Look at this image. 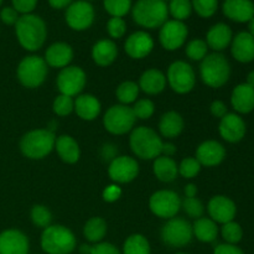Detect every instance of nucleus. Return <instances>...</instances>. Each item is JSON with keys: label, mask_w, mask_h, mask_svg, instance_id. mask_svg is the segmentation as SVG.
I'll return each mask as SVG.
<instances>
[{"label": "nucleus", "mask_w": 254, "mask_h": 254, "mask_svg": "<svg viewBox=\"0 0 254 254\" xmlns=\"http://www.w3.org/2000/svg\"><path fill=\"white\" fill-rule=\"evenodd\" d=\"M40 245L46 254H71L76 250L77 240L66 226L51 225L42 231Z\"/></svg>", "instance_id": "5"}, {"label": "nucleus", "mask_w": 254, "mask_h": 254, "mask_svg": "<svg viewBox=\"0 0 254 254\" xmlns=\"http://www.w3.org/2000/svg\"><path fill=\"white\" fill-rule=\"evenodd\" d=\"M52 111L59 117H67L74 111V99L72 97L59 94L54 99L52 103Z\"/></svg>", "instance_id": "43"}, {"label": "nucleus", "mask_w": 254, "mask_h": 254, "mask_svg": "<svg viewBox=\"0 0 254 254\" xmlns=\"http://www.w3.org/2000/svg\"><path fill=\"white\" fill-rule=\"evenodd\" d=\"M149 208L156 217L170 220L181 210V198L175 191L159 190L149 198Z\"/></svg>", "instance_id": "11"}, {"label": "nucleus", "mask_w": 254, "mask_h": 254, "mask_svg": "<svg viewBox=\"0 0 254 254\" xmlns=\"http://www.w3.org/2000/svg\"><path fill=\"white\" fill-rule=\"evenodd\" d=\"M108 226L104 218L102 217H92L84 223L83 236L89 243H99L106 237Z\"/></svg>", "instance_id": "33"}, {"label": "nucleus", "mask_w": 254, "mask_h": 254, "mask_svg": "<svg viewBox=\"0 0 254 254\" xmlns=\"http://www.w3.org/2000/svg\"><path fill=\"white\" fill-rule=\"evenodd\" d=\"M160 236L161 241L170 248H183L192 240V225L185 218L173 217L166 220Z\"/></svg>", "instance_id": "9"}, {"label": "nucleus", "mask_w": 254, "mask_h": 254, "mask_svg": "<svg viewBox=\"0 0 254 254\" xmlns=\"http://www.w3.org/2000/svg\"><path fill=\"white\" fill-rule=\"evenodd\" d=\"M87 76L86 72L79 66H67L60 71L57 76V88L60 94L68 97H77L81 94L86 86Z\"/></svg>", "instance_id": "12"}, {"label": "nucleus", "mask_w": 254, "mask_h": 254, "mask_svg": "<svg viewBox=\"0 0 254 254\" xmlns=\"http://www.w3.org/2000/svg\"><path fill=\"white\" fill-rule=\"evenodd\" d=\"M122 196V189L119 188L117 184H112V185L107 186L103 190V200L106 202H116L117 200H119V197Z\"/></svg>", "instance_id": "50"}, {"label": "nucleus", "mask_w": 254, "mask_h": 254, "mask_svg": "<svg viewBox=\"0 0 254 254\" xmlns=\"http://www.w3.org/2000/svg\"><path fill=\"white\" fill-rule=\"evenodd\" d=\"M94 16L96 12L91 2L86 0H77L66 9L64 20L74 31H84L93 25Z\"/></svg>", "instance_id": "13"}, {"label": "nucleus", "mask_w": 254, "mask_h": 254, "mask_svg": "<svg viewBox=\"0 0 254 254\" xmlns=\"http://www.w3.org/2000/svg\"><path fill=\"white\" fill-rule=\"evenodd\" d=\"M186 56L192 61H202L208 55V46L205 40L193 39L186 45Z\"/></svg>", "instance_id": "40"}, {"label": "nucleus", "mask_w": 254, "mask_h": 254, "mask_svg": "<svg viewBox=\"0 0 254 254\" xmlns=\"http://www.w3.org/2000/svg\"><path fill=\"white\" fill-rule=\"evenodd\" d=\"M131 16L134 22L144 29H158L168 21V2L165 0H138L131 6Z\"/></svg>", "instance_id": "2"}, {"label": "nucleus", "mask_w": 254, "mask_h": 254, "mask_svg": "<svg viewBox=\"0 0 254 254\" xmlns=\"http://www.w3.org/2000/svg\"><path fill=\"white\" fill-rule=\"evenodd\" d=\"M15 34L20 46L30 52H35L44 46L47 39V26L39 15H20L15 24Z\"/></svg>", "instance_id": "1"}, {"label": "nucleus", "mask_w": 254, "mask_h": 254, "mask_svg": "<svg viewBox=\"0 0 254 254\" xmlns=\"http://www.w3.org/2000/svg\"><path fill=\"white\" fill-rule=\"evenodd\" d=\"M139 174V164L128 155L116 156L109 163L108 175L114 184H129L135 180Z\"/></svg>", "instance_id": "15"}, {"label": "nucleus", "mask_w": 254, "mask_h": 254, "mask_svg": "<svg viewBox=\"0 0 254 254\" xmlns=\"http://www.w3.org/2000/svg\"><path fill=\"white\" fill-rule=\"evenodd\" d=\"M139 86L133 81H126L118 86L116 91V96L121 104L129 106L130 103H135L139 96Z\"/></svg>", "instance_id": "35"}, {"label": "nucleus", "mask_w": 254, "mask_h": 254, "mask_svg": "<svg viewBox=\"0 0 254 254\" xmlns=\"http://www.w3.org/2000/svg\"><path fill=\"white\" fill-rule=\"evenodd\" d=\"M175 254H190V253H185V252H179V253H175Z\"/></svg>", "instance_id": "59"}, {"label": "nucleus", "mask_w": 254, "mask_h": 254, "mask_svg": "<svg viewBox=\"0 0 254 254\" xmlns=\"http://www.w3.org/2000/svg\"><path fill=\"white\" fill-rule=\"evenodd\" d=\"M247 24H248V32H250V34L254 37V17L253 19H251Z\"/></svg>", "instance_id": "58"}, {"label": "nucleus", "mask_w": 254, "mask_h": 254, "mask_svg": "<svg viewBox=\"0 0 254 254\" xmlns=\"http://www.w3.org/2000/svg\"><path fill=\"white\" fill-rule=\"evenodd\" d=\"M131 109H133L134 116H135L136 119L146 121V119H150L153 117L154 112H155V104L151 99L141 98L134 103Z\"/></svg>", "instance_id": "44"}, {"label": "nucleus", "mask_w": 254, "mask_h": 254, "mask_svg": "<svg viewBox=\"0 0 254 254\" xmlns=\"http://www.w3.org/2000/svg\"><path fill=\"white\" fill-rule=\"evenodd\" d=\"M55 150L59 154L60 159L66 164H74L81 158V148L76 139L71 135H60L55 141Z\"/></svg>", "instance_id": "29"}, {"label": "nucleus", "mask_w": 254, "mask_h": 254, "mask_svg": "<svg viewBox=\"0 0 254 254\" xmlns=\"http://www.w3.org/2000/svg\"><path fill=\"white\" fill-rule=\"evenodd\" d=\"M44 57L30 55L24 57L17 64L16 76L20 83L26 88H37L46 79L49 68Z\"/></svg>", "instance_id": "7"}, {"label": "nucleus", "mask_w": 254, "mask_h": 254, "mask_svg": "<svg viewBox=\"0 0 254 254\" xmlns=\"http://www.w3.org/2000/svg\"><path fill=\"white\" fill-rule=\"evenodd\" d=\"M153 173L161 183H173L179 175V165L173 158L160 155L154 159Z\"/></svg>", "instance_id": "31"}, {"label": "nucleus", "mask_w": 254, "mask_h": 254, "mask_svg": "<svg viewBox=\"0 0 254 254\" xmlns=\"http://www.w3.org/2000/svg\"><path fill=\"white\" fill-rule=\"evenodd\" d=\"M56 135L47 129H34L24 134L20 140V151L22 155L31 160H41L46 158L55 149Z\"/></svg>", "instance_id": "4"}, {"label": "nucleus", "mask_w": 254, "mask_h": 254, "mask_svg": "<svg viewBox=\"0 0 254 254\" xmlns=\"http://www.w3.org/2000/svg\"><path fill=\"white\" fill-rule=\"evenodd\" d=\"M166 82L174 92L186 94L192 91L196 84L195 71L186 61H175L169 66Z\"/></svg>", "instance_id": "10"}, {"label": "nucleus", "mask_w": 254, "mask_h": 254, "mask_svg": "<svg viewBox=\"0 0 254 254\" xmlns=\"http://www.w3.org/2000/svg\"><path fill=\"white\" fill-rule=\"evenodd\" d=\"M20 14L14 9L12 6H5L2 7L1 11H0V20L4 22L5 25H14L19 20Z\"/></svg>", "instance_id": "49"}, {"label": "nucleus", "mask_w": 254, "mask_h": 254, "mask_svg": "<svg viewBox=\"0 0 254 254\" xmlns=\"http://www.w3.org/2000/svg\"><path fill=\"white\" fill-rule=\"evenodd\" d=\"M220 232L225 243H228V245H238L243 238L242 226L236 221H231L222 225Z\"/></svg>", "instance_id": "37"}, {"label": "nucleus", "mask_w": 254, "mask_h": 254, "mask_svg": "<svg viewBox=\"0 0 254 254\" xmlns=\"http://www.w3.org/2000/svg\"><path fill=\"white\" fill-rule=\"evenodd\" d=\"M197 195V186L195 184H188L185 186V197H196Z\"/></svg>", "instance_id": "55"}, {"label": "nucleus", "mask_w": 254, "mask_h": 254, "mask_svg": "<svg viewBox=\"0 0 254 254\" xmlns=\"http://www.w3.org/2000/svg\"><path fill=\"white\" fill-rule=\"evenodd\" d=\"M118 57V47L113 40L102 39L92 47V59L101 67L111 66Z\"/></svg>", "instance_id": "27"}, {"label": "nucleus", "mask_w": 254, "mask_h": 254, "mask_svg": "<svg viewBox=\"0 0 254 254\" xmlns=\"http://www.w3.org/2000/svg\"><path fill=\"white\" fill-rule=\"evenodd\" d=\"M166 76L156 68H149L141 73L139 78V89L149 96H155L161 93L166 87Z\"/></svg>", "instance_id": "26"}, {"label": "nucleus", "mask_w": 254, "mask_h": 254, "mask_svg": "<svg viewBox=\"0 0 254 254\" xmlns=\"http://www.w3.org/2000/svg\"><path fill=\"white\" fill-rule=\"evenodd\" d=\"M136 118L131 107L124 104H114L103 117V126L107 131L113 135H124L130 133L135 126Z\"/></svg>", "instance_id": "8"}, {"label": "nucleus", "mask_w": 254, "mask_h": 254, "mask_svg": "<svg viewBox=\"0 0 254 254\" xmlns=\"http://www.w3.org/2000/svg\"><path fill=\"white\" fill-rule=\"evenodd\" d=\"M44 60L47 66L54 68H64L73 60V49L67 42H55L47 47Z\"/></svg>", "instance_id": "23"}, {"label": "nucleus", "mask_w": 254, "mask_h": 254, "mask_svg": "<svg viewBox=\"0 0 254 254\" xmlns=\"http://www.w3.org/2000/svg\"><path fill=\"white\" fill-rule=\"evenodd\" d=\"M201 171V164L198 163V160L192 156H189L181 160V163L179 164V174H180L183 178L191 180V179L196 178V176L200 174Z\"/></svg>", "instance_id": "45"}, {"label": "nucleus", "mask_w": 254, "mask_h": 254, "mask_svg": "<svg viewBox=\"0 0 254 254\" xmlns=\"http://www.w3.org/2000/svg\"><path fill=\"white\" fill-rule=\"evenodd\" d=\"M50 4V6L54 7L56 10H61V9H67L69 5L73 2V0H47Z\"/></svg>", "instance_id": "53"}, {"label": "nucleus", "mask_w": 254, "mask_h": 254, "mask_svg": "<svg viewBox=\"0 0 254 254\" xmlns=\"http://www.w3.org/2000/svg\"><path fill=\"white\" fill-rule=\"evenodd\" d=\"M246 83L250 84V86L254 87V69H252V71L248 72L247 78H246Z\"/></svg>", "instance_id": "57"}, {"label": "nucleus", "mask_w": 254, "mask_h": 254, "mask_svg": "<svg viewBox=\"0 0 254 254\" xmlns=\"http://www.w3.org/2000/svg\"><path fill=\"white\" fill-rule=\"evenodd\" d=\"M231 106L237 114H250L254 111V87L240 83L231 93Z\"/></svg>", "instance_id": "25"}, {"label": "nucleus", "mask_w": 254, "mask_h": 254, "mask_svg": "<svg viewBox=\"0 0 254 254\" xmlns=\"http://www.w3.org/2000/svg\"><path fill=\"white\" fill-rule=\"evenodd\" d=\"M30 217H31L32 223L36 227L45 230L46 227L51 226L52 222V213L46 206L44 205H35L32 206L31 212H30Z\"/></svg>", "instance_id": "38"}, {"label": "nucleus", "mask_w": 254, "mask_h": 254, "mask_svg": "<svg viewBox=\"0 0 254 254\" xmlns=\"http://www.w3.org/2000/svg\"><path fill=\"white\" fill-rule=\"evenodd\" d=\"M181 208L189 217L193 218V220L202 217L203 212H205V206H203L202 201L197 197H185L184 200H181Z\"/></svg>", "instance_id": "41"}, {"label": "nucleus", "mask_w": 254, "mask_h": 254, "mask_svg": "<svg viewBox=\"0 0 254 254\" xmlns=\"http://www.w3.org/2000/svg\"><path fill=\"white\" fill-rule=\"evenodd\" d=\"M37 1L39 0H11L12 7L21 15L32 14V11L36 9Z\"/></svg>", "instance_id": "47"}, {"label": "nucleus", "mask_w": 254, "mask_h": 254, "mask_svg": "<svg viewBox=\"0 0 254 254\" xmlns=\"http://www.w3.org/2000/svg\"><path fill=\"white\" fill-rule=\"evenodd\" d=\"M218 133L221 138L228 143H240L247 133V124L240 114L227 113L220 119Z\"/></svg>", "instance_id": "17"}, {"label": "nucleus", "mask_w": 254, "mask_h": 254, "mask_svg": "<svg viewBox=\"0 0 254 254\" xmlns=\"http://www.w3.org/2000/svg\"><path fill=\"white\" fill-rule=\"evenodd\" d=\"M233 39V31L225 22H217L210 27L206 35V44L208 49L213 50V52H222L223 50L231 46Z\"/></svg>", "instance_id": "24"}, {"label": "nucleus", "mask_w": 254, "mask_h": 254, "mask_svg": "<svg viewBox=\"0 0 254 254\" xmlns=\"http://www.w3.org/2000/svg\"><path fill=\"white\" fill-rule=\"evenodd\" d=\"M89 254H122V252L113 243L99 242L92 246Z\"/></svg>", "instance_id": "48"}, {"label": "nucleus", "mask_w": 254, "mask_h": 254, "mask_svg": "<svg viewBox=\"0 0 254 254\" xmlns=\"http://www.w3.org/2000/svg\"><path fill=\"white\" fill-rule=\"evenodd\" d=\"M91 248H92L91 245H87V243H84V245L79 246L78 251L81 254H89L91 253Z\"/></svg>", "instance_id": "56"}, {"label": "nucleus", "mask_w": 254, "mask_h": 254, "mask_svg": "<svg viewBox=\"0 0 254 254\" xmlns=\"http://www.w3.org/2000/svg\"><path fill=\"white\" fill-rule=\"evenodd\" d=\"M86 1H91V0H86Z\"/></svg>", "instance_id": "61"}, {"label": "nucleus", "mask_w": 254, "mask_h": 254, "mask_svg": "<svg viewBox=\"0 0 254 254\" xmlns=\"http://www.w3.org/2000/svg\"><path fill=\"white\" fill-rule=\"evenodd\" d=\"M101 102L93 94H79L74 99V112L83 121H94L101 114Z\"/></svg>", "instance_id": "28"}, {"label": "nucleus", "mask_w": 254, "mask_h": 254, "mask_svg": "<svg viewBox=\"0 0 254 254\" xmlns=\"http://www.w3.org/2000/svg\"><path fill=\"white\" fill-rule=\"evenodd\" d=\"M192 10L203 19L212 17L218 9V0H191Z\"/></svg>", "instance_id": "42"}, {"label": "nucleus", "mask_w": 254, "mask_h": 254, "mask_svg": "<svg viewBox=\"0 0 254 254\" xmlns=\"http://www.w3.org/2000/svg\"><path fill=\"white\" fill-rule=\"evenodd\" d=\"M210 111L211 114H212L215 118L218 119L223 118V117L228 113L227 106H226L225 102L222 101H213L210 106Z\"/></svg>", "instance_id": "52"}, {"label": "nucleus", "mask_w": 254, "mask_h": 254, "mask_svg": "<svg viewBox=\"0 0 254 254\" xmlns=\"http://www.w3.org/2000/svg\"><path fill=\"white\" fill-rule=\"evenodd\" d=\"M222 11L231 21L245 24L254 17V2L252 0H225Z\"/></svg>", "instance_id": "21"}, {"label": "nucleus", "mask_w": 254, "mask_h": 254, "mask_svg": "<svg viewBox=\"0 0 254 254\" xmlns=\"http://www.w3.org/2000/svg\"><path fill=\"white\" fill-rule=\"evenodd\" d=\"M103 6L112 17H123L131 10V0H103Z\"/></svg>", "instance_id": "39"}, {"label": "nucleus", "mask_w": 254, "mask_h": 254, "mask_svg": "<svg viewBox=\"0 0 254 254\" xmlns=\"http://www.w3.org/2000/svg\"><path fill=\"white\" fill-rule=\"evenodd\" d=\"M150 243L140 233L130 235L123 243L122 254H150Z\"/></svg>", "instance_id": "34"}, {"label": "nucleus", "mask_w": 254, "mask_h": 254, "mask_svg": "<svg viewBox=\"0 0 254 254\" xmlns=\"http://www.w3.org/2000/svg\"><path fill=\"white\" fill-rule=\"evenodd\" d=\"M154 49V40L146 31H135L127 37L124 50L127 55L134 60H141L149 56Z\"/></svg>", "instance_id": "19"}, {"label": "nucleus", "mask_w": 254, "mask_h": 254, "mask_svg": "<svg viewBox=\"0 0 254 254\" xmlns=\"http://www.w3.org/2000/svg\"><path fill=\"white\" fill-rule=\"evenodd\" d=\"M184 127V118L180 113L175 111H169L161 116L159 121V131L164 138L175 139L183 133Z\"/></svg>", "instance_id": "30"}, {"label": "nucleus", "mask_w": 254, "mask_h": 254, "mask_svg": "<svg viewBox=\"0 0 254 254\" xmlns=\"http://www.w3.org/2000/svg\"><path fill=\"white\" fill-rule=\"evenodd\" d=\"M107 31L112 39H122L127 32V22L123 17H111L107 22Z\"/></svg>", "instance_id": "46"}, {"label": "nucleus", "mask_w": 254, "mask_h": 254, "mask_svg": "<svg viewBox=\"0 0 254 254\" xmlns=\"http://www.w3.org/2000/svg\"><path fill=\"white\" fill-rule=\"evenodd\" d=\"M164 141L154 129L138 127L130 131L129 145L134 155L143 160H154L161 155Z\"/></svg>", "instance_id": "3"}, {"label": "nucleus", "mask_w": 254, "mask_h": 254, "mask_svg": "<svg viewBox=\"0 0 254 254\" xmlns=\"http://www.w3.org/2000/svg\"><path fill=\"white\" fill-rule=\"evenodd\" d=\"M212 254H245L237 245H228V243H221L216 246Z\"/></svg>", "instance_id": "51"}, {"label": "nucleus", "mask_w": 254, "mask_h": 254, "mask_svg": "<svg viewBox=\"0 0 254 254\" xmlns=\"http://www.w3.org/2000/svg\"><path fill=\"white\" fill-rule=\"evenodd\" d=\"M30 242L27 236L16 228L0 232V254H29Z\"/></svg>", "instance_id": "18"}, {"label": "nucleus", "mask_w": 254, "mask_h": 254, "mask_svg": "<svg viewBox=\"0 0 254 254\" xmlns=\"http://www.w3.org/2000/svg\"><path fill=\"white\" fill-rule=\"evenodd\" d=\"M207 212L211 220L220 225H225L231 221H235L237 215V206L235 201L228 196L216 195L208 201Z\"/></svg>", "instance_id": "16"}, {"label": "nucleus", "mask_w": 254, "mask_h": 254, "mask_svg": "<svg viewBox=\"0 0 254 254\" xmlns=\"http://www.w3.org/2000/svg\"><path fill=\"white\" fill-rule=\"evenodd\" d=\"M189 29L184 21L168 20L159 31V42L166 51H176L185 45Z\"/></svg>", "instance_id": "14"}, {"label": "nucleus", "mask_w": 254, "mask_h": 254, "mask_svg": "<svg viewBox=\"0 0 254 254\" xmlns=\"http://www.w3.org/2000/svg\"><path fill=\"white\" fill-rule=\"evenodd\" d=\"M200 76L206 86L221 88L231 77L230 61L221 52L207 55L200 64Z\"/></svg>", "instance_id": "6"}, {"label": "nucleus", "mask_w": 254, "mask_h": 254, "mask_svg": "<svg viewBox=\"0 0 254 254\" xmlns=\"http://www.w3.org/2000/svg\"><path fill=\"white\" fill-rule=\"evenodd\" d=\"M2 1H4V0H0V6H1V4H2Z\"/></svg>", "instance_id": "60"}, {"label": "nucleus", "mask_w": 254, "mask_h": 254, "mask_svg": "<svg viewBox=\"0 0 254 254\" xmlns=\"http://www.w3.org/2000/svg\"><path fill=\"white\" fill-rule=\"evenodd\" d=\"M168 10L173 19L178 21H185L193 11L191 0H169Z\"/></svg>", "instance_id": "36"}, {"label": "nucleus", "mask_w": 254, "mask_h": 254, "mask_svg": "<svg viewBox=\"0 0 254 254\" xmlns=\"http://www.w3.org/2000/svg\"><path fill=\"white\" fill-rule=\"evenodd\" d=\"M192 233L200 242L212 243L217 240L220 228L217 223L210 217H200L192 225Z\"/></svg>", "instance_id": "32"}, {"label": "nucleus", "mask_w": 254, "mask_h": 254, "mask_svg": "<svg viewBox=\"0 0 254 254\" xmlns=\"http://www.w3.org/2000/svg\"><path fill=\"white\" fill-rule=\"evenodd\" d=\"M176 153V146L173 143H164L163 149H161V155L169 156V158H173L174 154Z\"/></svg>", "instance_id": "54"}, {"label": "nucleus", "mask_w": 254, "mask_h": 254, "mask_svg": "<svg viewBox=\"0 0 254 254\" xmlns=\"http://www.w3.org/2000/svg\"><path fill=\"white\" fill-rule=\"evenodd\" d=\"M196 159L201 166H218L226 158V148L217 140H206L197 146Z\"/></svg>", "instance_id": "20"}, {"label": "nucleus", "mask_w": 254, "mask_h": 254, "mask_svg": "<svg viewBox=\"0 0 254 254\" xmlns=\"http://www.w3.org/2000/svg\"><path fill=\"white\" fill-rule=\"evenodd\" d=\"M231 54L241 64L254 61V37L248 31L238 32L231 42Z\"/></svg>", "instance_id": "22"}]
</instances>
